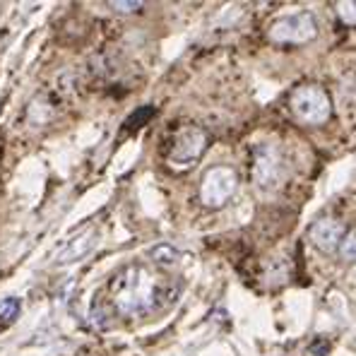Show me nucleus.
<instances>
[{
	"label": "nucleus",
	"mask_w": 356,
	"mask_h": 356,
	"mask_svg": "<svg viewBox=\"0 0 356 356\" xmlns=\"http://www.w3.org/2000/svg\"><path fill=\"white\" fill-rule=\"evenodd\" d=\"M111 299L116 311L125 318H142L174 299V289L164 284L150 267L128 265L111 279Z\"/></svg>",
	"instance_id": "1"
},
{
	"label": "nucleus",
	"mask_w": 356,
	"mask_h": 356,
	"mask_svg": "<svg viewBox=\"0 0 356 356\" xmlns=\"http://www.w3.org/2000/svg\"><path fill=\"white\" fill-rule=\"evenodd\" d=\"M315 34H318V22L306 10L282 15L269 27V39L277 44H306Z\"/></svg>",
	"instance_id": "2"
},
{
	"label": "nucleus",
	"mask_w": 356,
	"mask_h": 356,
	"mask_svg": "<svg viewBox=\"0 0 356 356\" xmlns=\"http://www.w3.org/2000/svg\"><path fill=\"white\" fill-rule=\"evenodd\" d=\"M292 111L301 123L318 125L330 118V96L318 84H303L294 91Z\"/></svg>",
	"instance_id": "3"
},
{
	"label": "nucleus",
	"mask_w": 356,
	"mask_h": 356,
	"mask_svg": "<svg viewBox=\"0 0 356 356\" xmlns=\"http://www.w3.org/2000/svg\"><path fill=\"white\" fill-rule=\"evenodd\" d=\"M284 176V157L272 142H262L256 147V159H253V181L260 190H272L279 186Z\"/></svg>",
	"instance_id": "4"
},
{
	"label": "nucleus",
	"mask_w": 356,
	"mask_h": 356,
	"mask_svg": "<svg viewBox=\"0 0 356 356\" xmlns=\"http://www.w3.org/2000/svg\"><path fill=\"white\" fill-rule=\"evenodd\" d=\"M205 147H207V135L202 133L200 128H195V125L183 128L181 133L176 135L174 147H171L169 164L174 166V169H190L202 157Z\"/></svg>",
	"instance_id": "5"
},
{
	"label": "nucleus",
	"mask_w": 356,
	"mask_h": 356,
	"mask_svg": "<svg viewBox=\"0 0 356 356\" xmlns=\"http://www.w3.org/2000/svg\"><path fill=\"white\" fill-rule=\"evenodd\" d=\"M236 190V174L229 166H215L202 178L200 200L205 207H222Z\"/></svg>",
	"instance_id": "6"
},
{
	"label": "nucleus",
	"mask_w": 356,
	"mask_h": 356,
	"mask_svg": "<svg viewBox=\"0 0 356 356\" xmlns=\"http://www.w3.org/2000/svg\"><path fill=\"white\" fill-rule=\"evenodd\" d=\"M308 236H311L315 248H320V251H325V253H332V251H339L347 231H344L342 222H337V220H318L311 226Z\"/></svg>",
	"instance_id": "7"
},
{
	"label": "nucleus",
	"mask_w": 356,
	"mask_h": 356,
	"mask_svg": "<svg viewBox=\"0 0 356 356\" xmlns=\"http://www.w3.org/2000/svg\"><path fill=\"white\" fill-rule=\"evenodd\" d=\"M96 246V233L91 231H82L80 236H75V238H70L68 243H65V248L58 253V258H55V262L58 265H68V262H78V260H82L84 256L91 251V248Z\"/></svg>",
	"instance_id": "8"
},
{
	"label": "nucleus",
	"mask_w": 356,
	"mask_h": 356,
	"mask_svg": "<svg viewBox=\"0 0 356 356\" xmlns=\"http://www.w3.org/2000/svg\"><path fill=\"white\" fill-rule=\"evenodd\" d=\"M150 258L157 262V265H166V267H174L178 260H181V253L176 251L174 246L169 243H159L150 251Z\"/></svg>",
	"instance_id": "9"
},
{
	"label": "nucleus",
	"mask_w": 356,
	"mask_h": 356,
	"mask_svg": "<svg viewBox=\"0 0 356 356\" xmlns=\"http://www.w3.org/2000/svg\"><path fill=\"white\" fill-rule=\"evenodd\" d=\"M19 311H22V299H3L0 301V325H12L19 318Z\"/></svg>",
	"instance_id": "10"
},
{
	"label": "nucleus",
	"mask_w": 356,
	"mask_h": 356,
	"mask_svg": "<svg viewBox=\"0 0 356 356\" xmlns=\"http://www.w3.org/2000/svg\"><path fill=\"white\" fill-rule=\"evenodd\" d=\"M339 256H342L347 262L356 260V231H352V233H347V236H344L342 246H339Z\"/></svg>",
	"instance_id": "11"
},
{
	"label": "nucleus",
	"mask_w": 356,
	"mask_h": 356,
	"mask_svg": "<svg viewBox=\"0 0 356 356\" xmlns=\"http://www.w3.org/2000/svg\"><path fill=\"white\" fill-rule=\"evenodd\" d=\"M337 12L344 22L356 24V0H344V3L337 5Z\"/></svg>",
	"instance_id": "12"
},
{
	"label": "nucleus",
	"mask_w": 356,
	"mask_h": 356,
	"mask_svg": "<svg viewBox=\"0 0 356 356\" xmlns=\"http://www.w3.org/2000/svg\"><path fill=\"white\" fill-rule=\"evenodd\" d=\"M109 8H114L116 12H135V10L142 8V3H137V0H133V3H118V0H114V3H109Z\"/></svg>",
	"instance_id": "13"
}]
</instances>
